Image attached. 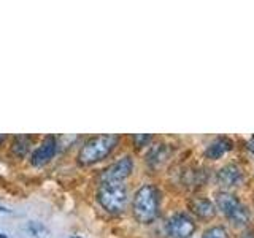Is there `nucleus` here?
<instances>
[{
  "instance_id": "1",
  "label": "nucleus",
  "mask_w": 254,
  "mask_h": 238,
  "mask_svg": "<svg viewBox=\"0 0 254 238\" xmlns=\"http://www.w3.org/2000/svg\"><path fill=\"white\" fill-rule=\"evenodd\" d=\"M159 206H161V192L156 186L145 184L135 192L132 210L135 219L141 224H149L157 218Z\"/></svg>"
},
{
  "instance_id": "2",
  "label": "nucleus",
  "mask_w": 254,
  "mask_h": 238,
  "mask_svg": "<svg viewBox=\"0 0 254 238\" xmlns=\"http://www.w3.org/2000/svg\"><path fill=\"white\" fill-rule=\"evenodd\" d=\"M119 141L118 135L113 133H105V135H97L87 140L81 146L78 153V164L79 165H92L103 161L108 157L113 149L116 148Z\"/></svg>"
},
{
  "instance_id": "3",
  "label": "nucleus",
  "mask_w": 254,
  "mask_h": 238,
  "mask_svg": "<svg viewBox=\"0 0 254 238\" xmlns=\"http://www.w3.org/2000/svg\"><path fill=\"white\" fill-rule=\"evenodd\" d=\"M97 200L111 214L123 213L127 205V187L124 182H100Z\"/></svg>"
},
{
  "instance_id": "4",
  "label": "nucleus",
  "mask_w": 254,
  "mask_h": 238,
  "mask_svg": "<svg viewBox=\"0 0 254 238\" xmlns=\"http://www.w3.org/2000/svg\"><path fill=\"white\" fill-rule=\"evenodd\" d=\"M216 206L218 210L224 214V216L232 222L234 226H246L250 221V211L248 208L238 200V198L227 192V190H222V192L216 194Z\"/></svg>"
},
{
  "instance_id": "5",
  "label": "nucleus",
  "mask_w": 254,
  "mask_h": 238,
  "mask_svg": "<svg viewBox=\"0 0 254 238\" xmlns=\"http://www.w3.org/2000/svg\"><path fill=\"white\" fill-rule=\"evenodd\" d=\"M133 170L130 156H124L100 173V182H123Z\"/></svg>"
},
{
  "instance_id": "6",
  "label": "nucleus",
  "mask_w": 254,
  "mask_h": 238,
  "mask_svg": "<svg viewBox=\"0 0 254 238\" xmlns=\"http://www.w3.org/2000/svg\"><path fill=\"white\" fill-rule=\"evenodd\" d=\"M195 230L194 219L186 213H177L167 222V232L172 238H189Z\"/></svg>"
},
{
  "instance_id": "7",
  "label": "nucleus",
  "mask_w": 254,
  "mask_h": 238,
  "mask_svg": "<svg viewBox=\"0 0 254 238\" xmlns=\"http://www.w3.org/2000/svg\"><path fill=\"white\" fill-rule=\"evenodd\" d=\"M56 151H58V140H56V137H53V135H50V137H46L42 141V145L37 149H34V153H32V157H30V164L35 167L45 165L54 157Z\"/></svg>"
},
{
  "instance_id": "8",
  "label": "nucleus",
  "mask_w": 254,
  "mask_h": 238,
  "mask_svg": "<svg viewBox=\"0 0 254 238\" xmlns=\"http://www.w3.org/2000/svg\"><path fill=\"white\" fill-rule=\"evenodd\" d=\"M216 181L222 187H235L243 182V170L235 164H227L218 170Z\"/></svg>"
},
{
  "instance_id": "9",
  "label": "nucleus",
  "mask_w": 254,
  "mask_h": 238,
  "mask_svg": "<svg viewBox=\"0 0 254 238\" xmlns=\"http://www.w3.org/2000/svg\"><path fill=\"white\" fill-rule=\"evenodd\" d=\"M170 153H172V149L169 148V145H164V143L151 146L146 154V164L151 167V169H159L162 164H165Z\"/></svg>"
},
{
  "instance_id": "10",
  "label": "nucleus",
  "mask_w": 254,
  "mask_h": 238,
  "mask_svg": "<svg viewBox=\"0 0 254 238\" xmlns=\"http://www.w3.org/2000/svg\"><path fill=\"white\" fill-rule=\"evenodd\" d=\"M232 140H229V138H224V137H221V138H216V140H213L208 146H206L205 149V157H208V159H219L224 156L227 151L232 149Z\"/></svg>"
},
{
  "instance_id": "11",
  "label": "nucleus",
  "mask_w": 254,
  "mask_h": 238,
  "mask_svg": "<svg viewBox=\"0 0 254 238\" xmlns=\"http://www.w3.org/2000/svg\"><path fill=\"white\" fill-rule=\"evenodd\" d=\"M190 210L202 219L213 218L214 213H216V208H214L213 202L208 200V198H203V197H197L194 200H190Z\"/></svg>"
},
{
  "instance_id": "12",
  "label": "nucleus",
  "mask_w": 254,
  "mask_h": 238,
  "mask_svg": "<svg viewBox=\"0 0 254 238\" xmlns=\"http://www.w3.org/2000/svg\"><path fill=\"white\" fill-rule=\"evenodd\" d=\"M32 138L30 135H18V137H14L13 143H11V153L16 156V157H24L29 149L32 146Z\"/></svg>"
},
{
  "instance_id": "13",
  "label": "nucleus",
  "mask_w": 254,
  "mask_h": 238,
  "mask_svg": "<svg viewBox=\"0 0 254 238\" xmlns=\"http://www.w3.org/2000/svg\"><path fill=\"white\" fill-rule=\"evenodd\" d=\"M206 179L205 170H189L185 173V182L190 186H200Z\"/></svg>"
},
{
  "instance_id": "14",
  "label": "nucleus",
  "mask_w": 254,
  "mask_h": 238,
  "mask_svg": "<svg viewBox=\"0 0 254 238\" xmlns=\"http://www.w3.org/2000/svg\"><path fill=\"white\" fill-rule=\"evenodd\" d=\"M202 238H229V235H227V230L222 226H213L206 230Z\"/></svg>"
},
{
  "instance_id": "15",
  "label": "nucleus",
  "mask_w": 254,
  "mask_h": 238,
  "mask_svg": "<svg viewBox=\"0 0 254 238\" xmlns=\"http://www.w3.org/2000/svg\"><path fill=\"white\" fill-rule=\"evenodd\" d=\"M151 140H153V137H151V135H148V133L133 135V143H135V146H138V148H141V146H146Z\"/></svg>"
},
{
  "instance_id": "16",
  "label": "nucleus",
  "mask_w": 254,
  "mask_h": 238,
  "mask_svg": "<svg viewBox=\"0 0 254 238\" xmlns=\"http://www.w3.org/2000/svg\"><path fill=\"white\" fill-rule=\"evenodd\" d=\"M242 238H254V232H253V230H248V232H245L242 235Z\"/></svg>"
},
{
  "instance_id": "17",
  "label": "nucleus",
  "mask_w": 254,
  "mask_h": 238,
  "mask_svg": "<svg viewBox=\"0 0 254 238\" xmlns=\"http://www.w3.org/2000/svg\"><path fill=\"white\" fill-rule=\"evenodd\" d=\"M248 149H250L251 153L254 154V138H251V140L248 141Z\"/></svg>"
},
{
  "instance_id": "18",
  "label": "nucleus",
  "mask_w": 254,
  "mask_h": 238,
  "mask_svg": "<svg viewBox=\"0 0 254 238\" xmlns=\"http://www.w3.org/2000/svg\"><path fill=\"white\" fill-rule=\"evenodd\" d=\"M5 140V135H0V143H2Z\"/></svg>"
}]
</instances>
